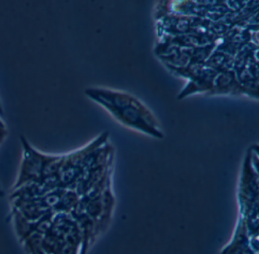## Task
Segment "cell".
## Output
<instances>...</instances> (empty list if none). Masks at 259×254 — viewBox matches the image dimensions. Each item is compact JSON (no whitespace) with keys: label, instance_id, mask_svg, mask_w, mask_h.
I'll return each mask as SVG.
<instances>
[{"label":"cell","instance_id":"3957f363","mask_svg":"<svg viewBox=\"0 0 259 254\" xmlns=\"http://www.w3.org/2000/svg\"><path fill=\"white\" fill-rule=\"evenodd\" d=\"M3 114H4V111H3L2 106L0 104V116H3Z\"/></svg>","mask_w":259,"mask_h":254},{"label":"cell","instance_id":"6da1fadb","mask_svg":"<svg viewBox=\"0 0 259 254\" xmlns=\"http://www.w3.org/2000/svg\"><path fill=\"white\" fill-rule=\"evenodd\" d=\"M84 92L88 97L102 106L124 126L155 138H163L157 119L139 99L107 88H89Z\"/></svg>","mask_w":259,"mask_h":254},{"label":"cell","instance_id":"7a4b0ae2","mask_svg":"<svg viewBox=\"0 0 259 254\" xmlns=\"http://www.w3.org/2000/svg\"><path fill=\"white\" fill-rule=\"evenodd\" d=\"M21 139L23 147V158L19 176L13 188L14 190L28 184L40 182L50 157L33 149L26 138L21 137Z\"/></svg>","mask_w":259,"mask_h":254}]
</instances>
